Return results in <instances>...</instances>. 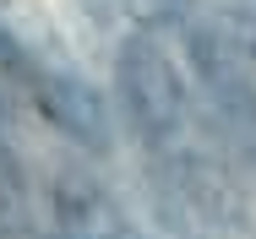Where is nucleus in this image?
I'll return each mask as SVG.
<instances>
[{
    "instance_id": "1",
    "label": "nucleus",
    "mask_w": 256,
    "mask_h": 239,
    "mask_svg": "<svg viewBox=\"0 0 256 239\" xmlns=\"http://www.w3.org/2000/svg\"><path fill=\"white\" fill-rule=\"evenodd\" d=\"M114 82L136 152L148 163V191L164 229L174 239H256L246 185L191 76L158 44V33H131L114 49Z\"/></svg>"
},
{
    "instance_id": "2",
    "label": "nucleus",
    "mask_w": 256,
    "mask_h": 239,
    "mask_svg": "<svg viewBox=\"0 0 256 239\" xmlns=\"http://www.w3.org/2000/svg\"><path fill=\"white\" fill-rule=\"evenodd\" d=\"M218 16H224L229 38H234V49H240V60L251 65V76H256V0H234V5H218Z\"/></svg>"
}]
</instances>
